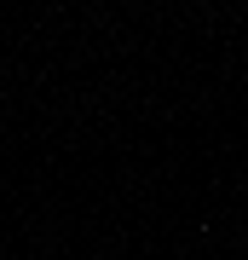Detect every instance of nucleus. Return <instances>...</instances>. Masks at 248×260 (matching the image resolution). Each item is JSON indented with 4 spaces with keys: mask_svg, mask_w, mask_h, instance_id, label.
Wrapping results in <instances>:
<instances>
[]
</instances>
